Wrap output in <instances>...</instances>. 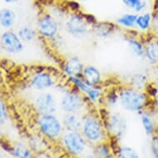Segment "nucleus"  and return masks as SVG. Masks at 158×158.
<instances>
[{
  "label": "nucleus",
  "instance_id": "f257e3e1",
  "mask_svg": "<svg viewBox=\"0 0 158 158\" xmlns=\"http://www.w3.org/2000/svg\"><path fill=\"white\" fill-rule=\"evenodd\" d=\"M118 104L123 110L141 114L146 111L151 99H152L144 90H139L129 85L118 88Z\"/></svg>",
  "mask_w": 158,
  "mask_h": 158
},
{
  "label": "nucleus",
  "instance_id": "f03ea898",
  "mask_svg": "<svg viewBox=\"0 0 158 158\" xmlns=\"http://www.w3.org/2000/svg\"><path fill=\"white\" fill-rule=\"evenodd\" d=\"M82 134L86 140L98 143L104 137V126L100 118L93 112H87L82 116Z\"/></svg>",
  "mask_w": 158,
  "mask_h": 158
},
{
  "label": "nucleus",
  "instance_id": "7ed1b4c3",
  "mask_svg": "<svg viewBox=\"0 0 158 158\" xmlns=\"http://www.w3.org/2000/svg\"><path fill=\"white\" fill-rule=\"evenodd\" d=\"M87 102L80 91L75 88L69 89L63 93L59 101V108L64 114L81 113L85 108Z\"/></svg>",
  "mask_w": 158,
  "mask_h": 158
},
{
  "label": "nucleus",
  "instance_id": "20e7f679",
  "mask_svg": "<svg viewBox=\"0 0 158 158\" xmlns=\"http://www.w3.org/2000/svg\"><path fill=\"white\" fill-rule=\"evenodd\" d=\"M37 124L42 134L50 139H56L63 132L62 121L56 114H40L37 119Z\"/></svg>",
  "mask_w": 158,
  "mask_h": 158
},
{
  "label": "nucleus",
  "instance_id": "39448f33",
  "mask_svg": "<svg viewBox=\"0 0 158 158\" xmlns=\"http://www.w3.org/2000/svg\"><path fill=\"white\" fill-rule=\"evenodd\" d=\"M65 29L70 36L75 39H81L87 36L91 31V25L85 16L74 13L65 22Z\"/></svg>",
  "mask_w": 158,
  "mask_h": 158
},
{
  "label": "nucleus",
  "instance_id": "423d86ee",
  "mask_svg": "<svg viewBox=\"0 0 158 158\" xmlns=\"http://www.w3.org/2000/svg\"><path fill=\"white\" fill-rule=\"evenodd\" d=\"M29 85L31 89L39 92H44L54 88L56 85V78L49 70H36L29 81Z\"/></svg>",
  "mask_w": 158,
  "mask_h": 158
},
{
  "label": "nucleus",
  "instance_id": "0eeeda50",
  "mask_svg": "<svg viewBox=\"0 0 158 158\" xmlns=\"http://www.w3.org/2000/svg\"><path fill=\"white\" fill-rule=\"evenodd\" d=\"M37 31L42 37L51 41L60 34V24L53 16L45 13L38 19Z\"/></svg>",
  "mask_w": 158,
  "mask_h": 158
},
{
  "label": "nucleus",
  "instance_id": "6e6552de",
  "mask_svg": "<svg viewBox=\"0 0 158 158\" xmlns=\"http://www.w3.org/2000/svg\"><path fill=\"white\" fill-rule=\"evenodd\" d=\"M0 45L4 52L8 54L17 55L24 50V42L18 36V33L8 30L0 36Z\"/></svg>",
  "mask_w": 158,
  "mask_h": 158
},
{
  "label": "nucleus",
  "instance_id": "1a4fd4ad",
  "mask_svg": "<svg viewBox=\"0 0 158 158\" xmlns=\"http://www.w3.org/2000/svg\"><path fill=\"white\" fill-rule=\"evenodd\" d=\"M35 108L39 114H56L59 108L55 95L51 92L44 91L35 98Z\"/></svg>",
  "mask_w": 158,
  "mask_h": 158
},
{
  "label": "nucleus",
  "instance_id": "9d476101",
  "mask_svg": "<svg viewBox=\"0 0 158 158\" xmlns=\"http://www.w3.org/2000/svg\"><path fill=\"white\" fill-rule=\"evenodd\" d=\"M63 144L66 150L73 155H80L86 148V141L79 132L67 131L63 136Z\"/></svg>",
  "mask_w": 158,
  "mask_h": 158
},
{
  "label": "nucleus",
  "instance_id": "9b49d317",
  "mask_svg": "<svg viewBox=\"0 0 158 158\" xmlns=\"http://www.w3.org/2000/svg\"><path fill=\"white\" fill-rule=\"evenodd\" d=\"M107 127L111 133L121 137L124 134L127 127V121L125 117L118 112H111L106 118Z\"/></svg>",
  "mask_w": 158,
  "mask_h": 158
},
{
  "label": "nucleus",
  "instance_id": "f8f14e48",
  "mask_svg": "<svg viewBox=\"0 0 158 158\" xmlns=\"http://www.w3.org/2000/svg\"><path fill=\"white\" fill-rule=\"evenodd\" d=\"M84 67L85 65L80 57L71 56L64 61L62 70L67 78L81 77Z\"/></svg>",
  "mask_w": 158,
  "mask_h": 158
},
{
  "label": "nucleus",
  "instance_id": "ddd939ff",
  "mask_svg": "<svg viewBox=\"0 0 158 158\" xmlns=\"http://www.w3.org/2000/svg\"><path fill=\"white\" fill-rule=\"evenodd\" d=\"M81 78L89 86H101L103 84V75L101 71L93 65H85Z\"/></svg>",
  "mask_w": 158,
  "mask_h": 158
},
{
  "label": "nucleus",
  "instance_id": "4468645a",
  "mask_svg": "<svg viewBox=\"0 0 158 158\" xmlns=\"http://www.w3.org/2000/svg\"><path fill=\"white\" fill-rule=\"evenodd\" d=\"M117 24L111 23H96L92 27L91 31L95 36L100 39H107L113 36L116 31Z\"/></svg>",
  "mask_w": 158,
  "mask_h": 158
},
{
  "label": "nucleus",
  "instance_id": "2eb2a0df",
  "mask_svg": "<svg viewBox=\"0 0 158 158\" xmlns=\"http://www.w3.org/2000/svg\"><path fill=\"white\" fill-rule=\"evenodd\" d=\"M61 121L64 127L70 132H79L83 123L82 116L79 113L65 114Z\"/></svg>",
  "mask_w": 158,
  "mask_h": 158
},
{
  "label": "nucleus",
  "instance_id": "dca6fc26",
  "mask_svg": "<svg viewBox=\"0 0 158 158\" xmlns=\"http://www.w3.org/2000/svg\"><path fill=\"white\" fill-rule=\"evenodd\" d=\"M124 41L127 42L128 48L132 54L138 58L144 57L145 53V44L137 36L132 34L124 35Z\"/></svg>",
  "mask_w": 158,
  "mask_h": 158
},
{
  "label": "nucleus",
  "instance_id": "f3484780",
  "mask_svg": "<svg viewBox=\"0 0 158 158\" xmlns=\"http://www.w3.org/2000/svg\"><path fill=\"white\" fill-rule=\"evenodd\" d=\"M144 57L152 65L158 64V41L157 37L154 40H150L145 43Z\"/></svg>",
  "mask_w": 158,
  "mask_h": 158
},
{
  "label": "nucleus",
  "instance_id": "a211bd4d",
  "mask_svg": "<svg viewBox=\"0 0 158 158\" xmlns=\"http://www.w3.org/2000/svg\"><path fill=\"white\" fill-rule=\"evenodd\" d=\"M137 14L136 13H124L119 18H117L116 24L122 28L127 29L128 31L136 28V21Z\"/></svg>",
  "mask_w": 158,
  "mask_h": 158
},
{
  "label": "nucleus",
  "instance_id": "6ab92c4d",
  "mask_svg": "<svg viewBox=\"0 0 158 158\" xmlns=\"http://www.w3.org/2000/svg\"><path fill=\"white\" fill-rule=\"evenodd\" d=\"M16 22V14L10 8H3L0 10V23L3 28H12Z\"/></svg>",
  "mask_w": 158,
  "mask_h": 158
},
{
  "label": "nucleus",
  "instance_id": "aec40b11",
  "mask_svg": "<svg viewBox=\"0 0 158 158\" xmlns=\"http://www.w3.org/2000/svg\"><path fill=\"white\" fill-rule=\"evenodd\" d=\"M148 84V79L147 75L143 73H135L130 76L127 85L139 90H144Z\"/></svg>",
  "mask_w": 158,
  "mask_h": 158
},
{
  "label": "nucleus",
  "instance_id": "412c9836",
  "mask_svg": "<svg viewBox=\"0 0 158 158\" xmlns=\"http://www.w3.org/2000/svg\"><path fill=\"white\" fill-rule=\"evenodd\" d=\"M152 16L150 13H145L138 15L136 21V28L142 31H148L151 29Z\"/></svg>",
  "mask_w": 158,
  "mask_h": 158
},
{
  "label": "nucleus",
  "instance_id": "4be33fe9",
  "mask_svg": "<svg viewBox=\"0 0 158 158\" xmlns=\"http://www.w3.org/2000/svg\"><path fill=\"white\" fill-rule=\"evenodd\" d=\"M18 35L22 41L25 43L33 42L36 37V31L30 26H23L18 29Z\"/></svg>",
  "mask_w": 158,
  "mask_h": 158
},
{
  "label": "nucleus",
  "instance_id": "5701e85b",
  "mask_svg": "<svg viewBox=\"0 0 158 158\" xmlns=\"http://www.w3.org/2000/svg\"><path fill=\"white\" fill-rule=\"evenodd\" d=\"M118 89H110L104 94L103 102L104 104H106L107 107L114 108L117 104H118Z\"/></svg>",
  "mask_w": 158,
  "mask_h": 158
},
{
  "label": "nucleus",
  "instance_id": "b1692460",
  "mask_svg": "<svg viewBox=\"0 0 158 158\" xmlns=\"http://www.w3.org/2000/svg\"><path fill=\"white\" fill-rule=\"evenodd\" d=\"M141 122L143 126V128L145 130L146 133L148 135H152L155 132L156 126L154 120L151 117L150 114H147V112H143L141 117Z\"/></svg>",
  "mask_w": 158,
  "mask_h": 158
},
{
  "label": "nucleus",
  "instance_id": "393cba45",
  "mask_svg": "<svg viewBox=\"0 0 158 158\" xmlns=\"http://www.w3.org/2000/svg\"><path fill=\"white\" fill-rule=\"evenodd\" d=\"M123 2L128 8L134 9L137 13L143 12L147 6L145 0H123Z\"/></svg>",
  "mask_w": 158,
  "mask_h": 158
},
{
  "label": "nucleus",
  "instance_id": "a878e982",
  "mask_svg": "<svg viewBox=\"0 0 158 158\" xmlns=\"http://www.w3.org/2000/svg\"><path fill=\"white\" fill-rule=\"evenodd\" d=\"M119 158H139V156L132 148L123 147L119 150Z\"/></svg>",
  "mask_w": 158,
  "mask_h": 158
},
{
  "label": "nucleus",
  "instance_id": "bb28decb",
  "mask_svg": "<svg viewBox=\"0 0 158 158\" xmlns=\"http://www.w3.org/2000/svg\"><path fill=\"white\" fill-rule=\"evenodd\" d=\"M13 154L18 158H32L31 152L22 146L16 147L13 150Z\"/></svg>",
  "mask_w": 158,
  "mask_h": 158
},
{
  "label": "nucleus",
  "instance_id": "cd10ccee",
  "mask_svg": "<svg viewBox=\"0 0 158 158\" xmlns=\"http://www.w3.org/2000/svg\"><path fill=\"white\" fill-rule=\"evenodd\" d=\"M97 153L99 158H112L111 151L105 144H101L97 147Z\"/></svg>",
  "mask_w": 158,
  "mask_h": 158
},
{
  "label": "nucleus",
  "instance_id": "c85d7f7f",
  "mask_svg": "<svg viewBox=\"0 0 158 158\" xmlns=\"http://www.w3.org/2000/svg\"><path fill=\"white\" fill-rule=\"evenodd\" d=\"M8 118V112L7 108L3 103H0V125L5 123Z\"/></svg>",
  "mask_w": 158,
  "mask_h": 158
},
{
  "label": "nucleus",
  "instance_id": "c756f323",
  "mask_svg": "<svg viewBox=\"0 0 158 158\" xmlns=\"http://www.w3.org/2000/svg\"><path fill=\"white\" fill-rule=\"evenodd\" d=\"M151 29L153 31V34L158 36V16L152 17V22Z\"/></svg>",
  "mask_w": 158,
  "mask_h": 158
},
{
  "label": "nucleus",
  "instance_id": "7c9ffc66",
  "mask_svg": "<svg viewBox=\"0 0 158 158\" xmlns=\"http://www.w3.org/2000/svg\"><path fill=\"white\" fill-rule=\"evenodd\" d=\"M152 152L155 158H158V138H154L152 143Z\"/></svg>",
  "mask_w": 158,
  "mask_h": 158
},
{
  "label": "nucleus",
  "instance_id": "2f4dec72",
  "mask_svg": "<svg viewBox=\"0 0 158 158\" xmlns=\"http://www.w3.org/2000/svg\"><path fill=\"white\" fill-rule=\"evenodd\" d=\"M84 158H99L98 156H97L95 155H92V154H90V155H87L85 156Z\"/></svg>",
  "mask_w": 158,
  "mask_h": 158
},
{
  "label": "nucleus",
  "instance_id": "473e14b6",
  "mask_svg": "<svg viewBox=\"0 0 158 158\" xmlns=\"http://www.w3.org/2000/svg\"><path fill=\"white\" fill-rule=\"evenodd\" d=\"M3 1L8 3H16V2H18L19 0H3Z\"/></svg>",
  "mask_w": 158,
  "mask_h": 158
},
{
  "label": "nucleus",
  "instance_id": "72a5a7b5",
  "mask_svg": "<svg viewBox=\"0 0 158 158\" xmlns=\"http://www.w3.org/2000/svg\"><path fill=\"white\" fill-rule=\"evenodd\" d=\"M155 99H156V101L158 102V88H157V93H156V95Z\"/></svg>",
  "mask_w": 158,
  "mask_h": 158
},
{
  "label": "nucleus",
  "instance_id": "f704fd0d",
  "mask_svg": "<svg viewBox=\"0 0 158 158\" xmlns=\"http://www.w3.org/2000/svg\"><path fill=\"white\" fill-rule=\"evenodd\" d=\"M1 28H2V26H1V23H0V32H1Z\"/></svg>",
  "mask_w": 158,
  "mask_h": 158
},
{
  "label": "nucleus",
  "instance_id": "c9c22d12",
  "mask_svg": "<svg viewBox=\"0 0 158 158\" xmlns=\"http://www.w3.org/2000/svg\"><path fill=\"white\" fill-rule=\"evenodd\" d=\"M83 1H85V2H88V1H91V0H83Z\"/></svg>",
  "mask_w": 158,
  "mask_h": 158
},
{
  "label": "nucleus",
  "instance_id": "e433bc0d",
  "mask_svg": "<svg viewBox=\"0 0 158 158\" xmlns=\"http://www.w3.org/2000/svg\"><path fill=\"white\" fill-rule=\"evenodd\" d=\"M119 1H123V0H119Z\"/></svg>",
  "mask_w": 158,
  "mask_h": 158
},
{
  "label": "nucleus",
  "instance_id": "4c0bfd02",
  "mask_svg": "<svg viewBox=\"0 0 158 158\" xmlns=\"http://www.w3.org/2000/svg\"><path fill=\"white\" fill-rule=\"evenodd\" d=\"M157 41H158V36H157Z\"/></svg>",
  "mask_w": 158,
  "mask_h": 158
},
{
  "label": "nucleus",
  "instance_id": "58836bf2",
  "mask_svg": "<svg viewBox=\"0 0 158 158\" xmlns=\"http://www.w3.org/2000/svg\"><path fill=\"white\" fill-rule=\"evenodd\" d=\"M0 158H1V157H0Z\"/></svg>",
  "mask_w": 158,
  "mask_h": 158
}]
</instances>
